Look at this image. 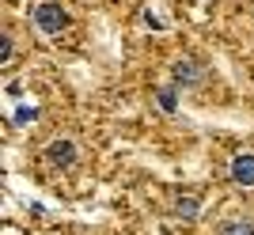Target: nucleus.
<instances>
[{"instance_id": "f257e3e1", "label": "nucleus", "mask_w": 254, "mask_h": 235, "mask_svg": "<svg viewBox=\"0 0 254 235\" xmlns=\"http://www.w3.org/2000/svg\"><path fill=\"white\" fill-rule=\"evenodd\" d=\"M31 19L42 34H61L64 27H68V11H64L57 0H46V4H38V8L31 11Z\"/></svg>"}, {"instance_id": "f03ea898", "label": "nucleus", "mask_w": 254, "mask_h": 235, "mask_svg": "<svg viewBox=\"0 0 254 235\" xmlns=\"http://www.w3.org/2000/svg\"><path fill=\"white\" fill-rule=\"evenodd\" d=\"M232 182L235 186H254V152H243L232 160Z\"/></svg>"}, {"instance_id": "7ed1b4c3", "label": "nucleus", "mask_w": 254, "mask_h": 235, "mask_svg": "<svg viewBox=\"0 0 254 235\" xmlns=\"http://www.w3.org/2000/svg\"><path fill=\"white\" fill-rule=\"evenodd\" d=\"M46 160H50L53 167H68V163L76 160V144L72 140H53L50 148H46Z\"/></svg>"}, {"instance_id": "20e7f679", "label": "nucleus", "mask_w": 254, "mask_h": 235, "mask_svg": "<svg viewBox=\"0 0 254 235\" xmlns=\"http://www.w3.org/2000/svg\"><path fill=\"white\" fill-rule=\"evenodd\" d=\"M34 118H38V107H34V103H19L15 114H11V121H15V125H27V121H34Z\"/></svg>"}, {"instance_id": "39448f33", "label": "nucleus", "mask_w": 254, "mask_h": 235, "mask_svg": "<svg viewBox=\"0 0 254 235\" xmlns=\"http://www.w3.org/2000/svg\"><path fill=\"white\" fill-rule=\"evenodd\" d=\"M220 235H254V224L251 220H232V224H224Z\"/></svg>"}, {"instance_id": "423d86ee", "label": "nucleus", "mask_w": 254, "mask_h": 235, "mask_svg": "<svg viewBox=\"0 0 254 235\" xmlns=\"http://www.w3.org/2000/svg\"><path fill=\"white\" fill-rule=\"evenodd\" d=\"M8 61H11V38L4 34L0 38V64H8Z\"/></svg>"}, {"instance_id": "0eeeda50", "label": "nucleus", "mask_w": 254, "mask_h": 235, "mask_svg": "<svg viewBox=\"0 0 254 235\" xmlns=\"http://www.w3.org/2000/svg\"><path fill=\"white\" fill-rule=\"evenodd\" d=\"M179 213H182V216H193V213H197V205H193V197H182V201H179Z\"/></svg>"}, {"instance_id": "6e6552de", "label": "nucleus", "mask_w": 254, "mask_h": 235, "mask_svg": "<svg viewBox=\"0 0 254 235\" xmlns=\"http://www.w3.org/2000/svg\"><path fill=\"white\" fill-rule=\"evenodd\" d=\"M159 103H163V110H175V95L171 91H159Z\"/></svg>"}]
</instances>
